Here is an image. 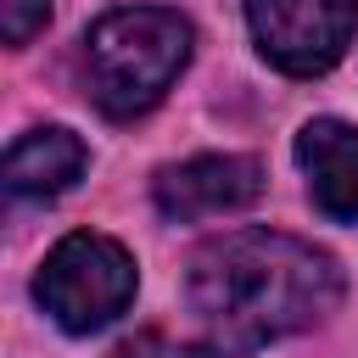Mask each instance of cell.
<instances>
[{
	"label": "cell",
	"instance_id": "ba28073f",
	"mask_svg": "<svg viewBox=\"0 0 358 358\" xmlns=\"http://www.w3.org/2000/svg\"><path fill=\"white\" fill-rule=\"evenodd\" d=\"M106 358H224V352H218V347H196V341H168V336L145 330V336L117 341Z\"/></svg>",
	"mask_w": 358,
	"mask_h": 358
},
{
	"label": "cell",
	"instance_id": "3957f363",
	"mask_svg": "<svg viewBox=\"0 0 358 358\" xmlns=\"http://www.w3.org/2000/svg\"><path fill=\"white\" fill-rule=\"evenodd\" d=\"M134 257L112 241V235H67L50 246V257L34 274V296L39 308L67 330V336H90L101 324H112L129 302H134Z\"/></svg>",
	"mask_w": 358,
	"mask_h": 358
},
{
	"label": "cell",
	"instance_id": "6da1fadb",
	"mask_svg": "<svg viewBox=\"0 0 358 358\" xmlns=\"http://www.w3.org/2000/svg\"><path fill=\"white\" fill-rule=\"evenodd\" d=\"M185 296L218 352H252L319 324L341 302V268L285 229H229L190 257Z\"/></svg>",
	"mask_w": 358,
	"mask_h": 358
},
{
	"label": "cell",
	"instance_id": "7a4b0ae2",
	"mask_svg": "<svg viewBox=\"0 0 358 358\" xmlns=\"http://www.w3.org/2000/svg\"><path fill=\"white\" fill-rule=\"evenodd\" d=\"M190 45H196V34L179 11L117 6V11L95 17L84 34V90L106 117L129 123L173 90V78L190 62Z\"/></svg>",
	"mask_w": 358,
	"mask_h": 358
},
{
	"label": "cell",
	"instance_id": "9c48e42d",
	"mask_svg": "<svg viewBox=\"0 0 358 358\" xmlns=\"http://www.w3.org/2000/svg\"><path fill=\"white\" fill-rule=\"evenodd\" d=\"M50 22V0H0V34L6 45H28Z\"/></svg>",
	"mask_w": 358,
	"mask_h": 358
},
{
	"label": "cell",
	"instance_id": "277c9868",
	"mask_svg": "<svg viewBox=\"0 0 358 358\" xmlns=\"http://www.w3.org/2000/svg\"><path fill=\"white\" fill-rule=\"evenodd\" d=\"M246 22L263 62L291 78H319L347 56L358 34V0H246Z\"/></svg>",
	"mask_w": 358,
	"mask_h": 358
},
{
	"label": "cell",
	"instance_id": "52a82bcc",
	"mask_svg": "<svg viewBox=\"0 0 358 358\" xmlns=\"http://www.w3.org/2000/svg\"><path fill=\"white\" fill-rule=\"evenodd\" d=\"M84 168H90V151L73 129H28L6 151V190L22 201H50L73 190Z\"/></svg>",
	"mask_w": 358,
	"mask_h": 358
},
{
	"label": "cell",
	"instance_id": "8992f818",
	"mask_svg": "<svg viewBox=\"0 0 358 358\" xmlns=\"http://www.w3.org/2000/svg\"><path fill=\"white\" fill-rule=\"evenodd\" d=\"M296 162L308 173V196L324 218L358 224V129L341 117H313L296 134Z\"/></svg>",
	"mask_w": 358,
	"mask_h": 358
},
{
	"label": "cell",
	"instance_id": "5b68a950",
	"mask_svg": "<svg viewBox=\"0 0 358 358\" xmlns=\"http://www.w3.org/2000/svg\"><path fill=\"white\" fill-rule=\"evenodd\" d=\"M263 196V168L252 157H190V162H168L151 179V201L162 218L190 224V218H213V213H241Z\"/></svg>",
	"mask_w": 358,
	"mask_h": 358
}]
</instances>
